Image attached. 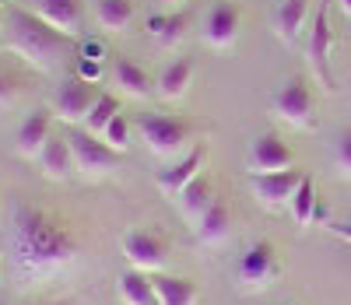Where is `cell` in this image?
Returning a JSON list of instances; mask_svg holds the SVG:
<instances>
[{
  "label": "cell",
  "instance_id": "1",
  "mask_svg": "<svg viewBox=\"0 0 351 305\" xmlns=\"http://www.w3.org/2000/svg\"><path fill=\"white\" fill-rule=\"evenodd\" d=\"M74 256V239L71 232L53 221L43 210L21 207L14 215V260L25 270H46L60 267Z\"/></svg>",
  "mask_w": 351,
  "mask_h": 305
},
{
  "label": "cell",
  "instance_id": "2",
  "mask_svg": "<svg viewBox=\"0 0 351 305\" xmlns=\"http://www.w3.org/2000/svg\"><path fill=\"white\" fill-rule=\"evenodd\" d=\"M4 39H8V49L14 56H21L25 64H32L39 71L53 67L64 53H71V39L64 32H56L53 25H46L28 8H8Z\"/></svg>",
  "mask_w": 351,
  "mask_h": 305
},
{
  "label": "cell",
  "instance_id": "3",
  "mask_svg": "<svg viewBox=\"0 0 351 305\" xmlns=\"http://www.w3.org/2000/svg\"><path fill=\"white\" fill-rule=\"evenodd\" d=\"M137 130L141 141L148 144L158 158H172L190 144V123L180 116H169V112H144L137 119Z\"/></svg>",
  "mask_w": 351,
  "mask_h": 305
},
{
  "label": "cell",
  "instance_id": "4",
  "mask_svg": "<svg viewBox=\"0 0 351 305\" xmlns=\"http://www.w3.org/2000/svg\"><path fill=\"white\" fill-rule=\"evenodd\" d=\"M271 109L281 123L295 127V130H309L313 119H316V99H313V88L302 74L288 77L274 95H271Z\"/></svg>",
  "mask_w": 351,
  "mask_h": 305
},
{
  "label": "cell",
  "instance_id": "5",
  "mask_svg": "<svg viewBox=\"0 0 351 305\" xmlns=\"http://www.w3.org/2000/svg\"><path fill=\"white\" fill-rule=\"evenodd\" d=\"M330 49H334V28H330V4H316L313 25H309V39H306V60L313 77L324 84L327 91H334V71H330Z\"/></svg>",
  "mask_w": 351,
  "mask_h": 305
},
{
  "label": "cell",
  "instance_id": "6",
  "mask_svg": "<svg viewBox=\"0 0 351 305\" xmlns=\"http://www.w3.org/2000/svg\"><path fill=\"white\" fill-rule=\"evenodd\" d=\"M95 102H99L95 84L74 74V77H67L64 84H56L53 99H49V109H53V116L60 119V123L77 127V123H84V119L92 116Z\"/></svg>",
  "mask_w": 351,
  "mask_h": 305
},
{
  "label": "cell",
  "instance_id": "7",
  "mask_svg": "<svg viewBox=\"0 0 351 305\" xmlns=\"http://www.w3.org/2000/svg\"><path fill=\"white\" fill-rule=\"evenodd\" d=\"M246 179H250V190H253V197L263 204V207H288L291 204V197H295V190H299V182L306 179V172L302 169H285V172H246Z\"/></svg>",
  "mask_w": 351,
  "mask_h": 305
},
{
  "label": "cell",
  "instance_id": "8",
  "mask_svg": "<svg viewBox=\"0 0 351 305\" xmlns=\"http://www.w3.org/2000/svg\"><path fill=\"white\" fill-rule=\"evenodd\" d=\"M71 141V151H74V165L81 175H106L116 162H120V155L95 134L88 130H67L64 134Z\"/></svg>",
  "mask_w": 351,
  "mask_h": 305
},
{
  "label": "cell",
  "instance_id": "9",
  "mask_svg": "<svg viewBox=\"0 0 351 305\" xmlns=\"http://www.w3.org/2000/svg\"><path fill=\"white\" fill-rule=\"evenodd\" d=\"M123 256H127V263L134 270L162 273V267H165V242L152 228H130L123 235Z\"/></svg>",
  "mask_w": 351,
  "mask_h": 305
},
{
  "label": "cell",
  "instance_id": "10",
  "mask_svg": "<svg viewBox=\"0 0 351 305\" xmlns=\"http://www.w3.org/2000/svg\"><path fill=\"white\" fill-rule=\"evenodd\" d=\"M291 165H295V155H291V147L274 130L256 134L250 141V151H246V169L250 172H256V175L260 172H285Z\"/></svg>",
  "mask_w": 351,
  "mask_h": 305
},
{
  "label": "cell",
  "instance_id": "11",
  "mask_svg": "<svg viewBox=\"0 0 351 305\" xmlns=\"http://www.w3.org/2000/svg\"><path fill=\"white\" fill-rule=\"evenodd\" d=\"M239 28H243L239 4L218 0V4L208 11V18H204V42H208L211 49H232L236 39H239Z\"/></svg>",
  "mask_w": 351,
  "mask_h": 305
},
{
  "label": "cell",
  "instance_id": "12",
  "mask_svg": "<svg viewBox=\"0 0 351 305\" xmlns=\"http://www.w3.org/2000/svg\"><path fill=\"white\" fill-rule=\"evenodd\" d=\"M274 273H278V253H274L271 242H253V246L239 256V263H236V278H239L243 288L271 284Z\"/></svg>",
  "mask_w": 351,
  "mask_h": 305
},
{
  "label": "cell",
  "instance_id": "13",
  "mask_svg": "<svg viewBox=\"0 0 351 305\" xmlns=\"http://www.w3.org/2000/svg\"><path fill=\"white\" fill-rule=\"evenodd\" d=\"M204 162H208V151H204V147H190L183 158H176V165H169V169H162V172L155 175L158 193L169 197V200H176V197H180L190 182L200 175Z\"/></svg>",
  "mask_w": 351,
  "mask_h": 305
},
{
  "label": "cell",
  "instance_id": "14",
  "mask_svg": "<svg viewBox=\"0 0 351 305\" xmlns=\"http://www.w3.org/2000/svg\"><path fill=\"white\" fill-rule=\"evenodd\" d=\"M28 11L39 14L46 25H53L67 39H74L81 32V21H84L81 0H28Z\"/></svg>",
  "mask_w": 351,
  "mask_h": 305
},
{
  "label": "cell",
  "instance_id": "15",
  "mask_svg": "<svg viewBox=\"0 0 351 305\" xmlns=\"http://www.w3.org/2000/svg\"><path fill=\"white\" fill-rule=\"evenodd\" d=\"M49 127H53V109H36L21 119V127L14 134V147L21 158H39L43 147L49 144Z\"/></svg>",
  "mask_w": 351,
  "mask_h": 305
},
{
  "label": "cell",
  "instance_id": "16",
  "mask_svg": "<svg viewBox=\"0 0 351 305\" xmlns=\"http://www.w3.org/2000/svg\"><path fill=\"white\" fill-rule=\"evenodd\" d=\"M309 8H313V0H281V4L274 8V32L285 46L299 42L302 28L309 21Z\"/></svg>",
  "mask_w": 351,
  "mask_h": 305
},
{
  "label": "cell",
  "instance_id": "17",
  "mask_svg": "<svg viewBox=\"0 0 351 305\" xmlns=\"http://www.w3.org/2000/svg\"><path fill=\"white\" fill-rule=\"evenodd\" d=\"M190 81H193V60L176 56V60H169L165 71L158 74L155 91H158L165 102H176V99H183L186 91H190Z\"/></svg>",
  "mask_w": 351,
  "mask_h": 305
},
{
  "label": "cell",
  "instance_id": "18",
  "mask_svg": "<svg viewBox=\"0 0 351 305\" xmlns=\"http://www.w3.org/2000/svg\"><path fill=\"white\" fill-rule=\"evenodd\" d=\"M176 200H180V210H183V218L197 225V221H200V218H204V215H208V210H211V204L218 200V197H215V182H211L208 175H204V172H200V175H197V179H193L190 186H186V190H183L180 197H176Z\"/></svg>",
  "mask_w": 351,
  "mask_h": 305
},
{
  "label": "cell",
  "instance_id": "19",
  "mask_svg": "<svg viewBox=\"0 0 351 305\" xmlns=\"http://www.w3.org/2000/svg\"><path fill=\"white\" fill-rule=\"evenodd\" d=\"M112 84L120 88L123 95H130V99H144L152 91L148 71H144L137 60H130V56H116V64H112Z\"/></svg>",
  "mask_w": 351,
  "mask_h": 305
},
{
  "label": "cell",
  "instance_id": "20",
  "mask_svg": "<svg viewBox=\"0 0 351 305\" xmlns=\"http://www.w3.org/2000/svg\"><path fill=\"white\" fill-rule=\"evenodd\" d=\"M39 165L49 179H71L77 172L74 165V151H71V141L60 134V137H49V144L43 147V155H39Z\"/></svg>",
  "mask_w": 351,
  "mask_h": 305
},
{
  "label": "cell",
  "instance_id": "21",
  "mask_svg": "<svg viewBox=\"0 0 351 305\" xmlns=\"http://www.w3.org/2000/svg\"><path fill=\"white\" fill-rule=\"evenodd\" d=\"M116 288H120V295H123L127 305H162L152 273H144V270H134V267L123 270L120 281H116Z\"/></svg>",
  "mask_w": 351,
  "mask_h": 305
},
{
  "label": "cell",
  "instance_id": "22",
  "mask_svg": "<svg viewBox=\"0 0 351 305\" xmlns=\"http://www.w3.org/2000/svg\"><path fill=\"white\" fill-rule=\"evenodd\" d=\"M193 228H197V239L204 242V246H218V242H225L228 232H232V215H228V207H225L221 200H215L211 210H208V215H204Z\"/></svg>",
  "mask_w": 351,
  "mask_h": 305
},
{
  "label": "cell",
  "instance_id": "23",
  "mask_svg": "<svg viewBox=\"0 0 351 305\" xmlns=\"http://www.w3.org/2000/svg\"><path fill=\"white\" fill-rule=\"evenodd\" d=\"M155 291L162 305H193L197 302V284L190 278H172V273H152Z\"/></svg>",
  "mask_w": 351,
  "mask_h": 305
},
{
  "label": "cell",
  "instance_id": "24",
  "mask_svg": "<svg viewBox=\"0 0 351 305\" xmlns=\"http://www.w3.org/2000/svg\"><path fill=\"white\" fill-rule=\"evenodd\" d=\"M148 36L158 46H176L186 36V14L183 11H172V14H152L148 18Z\"/></svg>",
  "mask_w": 351,
  "mask_h": 305
},
{
  "label": "cell",
  "instance_id": "25",
  "mask_svg": "<svg viewBox=\"0 0 351 305\" xmlns=\"http://www.w3.org/2000/svg\"><path fill=\"white\" fill-rule=\"evenodd\" d=\"M95 18L106 32H123L134 21V0H99L95 4Z\"/></svg>",
  "mask_w": 351,
  "mask_h": 305
},
{
  "label": "cell",
  "instance_id": "26",
  "mask_svg": "<svg viewBox=\"0 0 351 305\" xmlns=\"http://www.w3.org/2000/svg\"><path fill=\"white\" fill-rule=\"evenodd\" d=\"M291 218H295V225L299 228H306L313 218H316V182L306 175L302 182H299V190H295V197H291Z\"/></svg>",
  "mask_w": 351,
  "mask_h": 305
},
{
  "label": "cell",
  "instance_id": "27",
  "mask_svg": "<svg viewBox=\"0 0 351 305\" xmlns=\"http://www.w3.org/2000/svg\"><path fill=\"white\" fill-rule=\"evenodd\" d=\"M116 116H120V99H116V95H99L92 116L84 119V130H88V134H95V137H102V130L112 123Z\"/></svg>",
  "mask_w": 351,
  "mask_h": 305
},
{
  "label": "cell",
  "instance_id": "28",
  "mask_svg": "<svg viewBox=\"0 0 351 305\" xmlns=\"http://www.w3.org/2000/svg\"><path fill=\"white\" fill-rule=\"evenodd\" d=\"M102 141L116 151V155H123V151L130 147V123H127V116H123V112L102 130Z\"/></svg>",
  "mask_w": 351,
  "mask_h": 305
},
{
  "label": "cell",
  "instance_id": "29",
  "mask_svg": "<svg viewBox=\"0 0 351 305\" xmlns=\"http://www.w3.org/2000/svg\"><path fill=\"white\" fill-rule=\"evenodd\" d=\"M334 165H337L344 175H351V127L334 137Z\"/></svg>",
  "mask_w": 351,
  "mask_h": 305
},
{
  "label": "cell",
  "instance_id": "30",
  "mask_svg": "<svg viewBox=\"0 0 351 305\" xmlns=\"http://www.w3.org/2000/svg\"><path fill=\"white\" fill-rule=\"evenodd\" d=\"M99 74H102V60H77V77H84V81H99Z\"/></svg>",
  "mask_w": 351,
  "mask_h": 305
},
{
  "label": "cell",
  "instance_id": "31",
  "mask_svg": "<svg viewBox=\"0 0 351 305\" xmlns=\"http://www.w3.org/2000/svg\"><path fill=\"white\" fill-rule=\"evenodd\" d=\"M14 99V84H11V77H4V74H0V106H4V102H11Z\"/></svg>",
  "mask_w": 351,
  "mask_h": 305
},
{
  "label": "cell",
  "instance_id": "32",
  "mask_svg": "<svg viewBox=\"0 0 351 305\" xmlns=\"http://www.w3.org/2000/svg\"><path fill=\"white\" fill-rule=\"evenodd\" d=\"M327 232H330V235H337V239H344L348 246H351V225H327Z\"/></svg>",
  "mask_w": 351,
  "mask_h": 305
},
{
  "label": "cell",
  "instance_id": "33",
  "mask_svg": "<svg viewBox=\"0 0 351 305\" xmlns=\"http://www.w3.org/2000/svg\"><path fill=\"white\" fill-rule=\"evenodd\" d=\"M337 8H341L344 18H351V0H337Z\"/></svg>",
  "mask_w": 351,
  "mask_h": 305
},
{
  "label": "cell",
  "instance_id": "34",
  "mask_svg": "<svg viewBox=\"0 0 351 305\" xmlns=\"http://www.w3.org/2000/svg\"><path fill=\"white\" fill-rule=\"evenodd\" d=\"M162 8H180V4H186V0H158Z\"/></svg>",
  "mask_w": 351,
  "mask_h": 305
},
{
  "label": "cell",
  "instance_id": "35",
  "mask_svg": "<svg viewBox=\"0 0 351 305\" xmlns=\"http://www.w3.org/2000/svg\"><path fill=\"white\" fill-rule=\"evenodd\" d=\"M4 18H8V11H4V4H0V32H4Z\"/></svg>",
  "mask_w": 351,
  "mask_h": 305
},
{
  "label": "cell",
  "instance_id": "36",
  "mask_svg": "<svg viewBox=\"0 0 351 305\" xmlns=\"http://www.w3.org/2000/svg\"><path fill=\"white\" fill-rule=\"evenodd\" d=\"M281 305H295V302H281Z\"/></svg>",
  "mask_w": 351,
  "mask_h": 305
}]
</instances>
